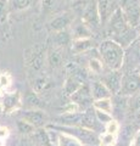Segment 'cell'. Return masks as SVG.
<instances>
[{
	"mask_svg": "<svg viewBox=\"0 0 140 146\" xmlns=\"http://www.w3.org/2000/svg\"><path fill=\"white\" fill-rule=\"evenodd\" d=\"M99 55L108 70H121L124 61V48L113 39H106L99 46Z\"/></svg>",
	"mask_w": 140,
	"mask_h": 146,
	"instance_id": "cell-1",
	"label": "cell"
},
{
	"mask_svg": "<svg viewBox=\"0 0 140 146\" xmlns=\"http://www.w3.org/2000/svg\"><path fill=\"white\" fill-rule=\"evenodd\" d=\"M107 22H108V27H110V33L115 34L113 40L119 43L122 46L127 45L130 42V31H132V28L127 25L119 7L115 9V11L111 13Z\"/></svg>",
	"mask_w": 140,
	"mask_h": 146,
	"instance_id": "cell-2",
	"label": "cell"
},
{
	"mask_svg": "<svg viewBox=\"0 0 140 146\" xmlns=\"http://www.w3.org/2000/svg\"><path fill=\"white\" fill-rule=\"evenodd\" d=\"M121 11L127 25L130 28H135L140 25V3L139 0H122Z\"/></svg>",
	"mask_w": 140,
	"mask_h": 146,
	"instance_id": "cell-3",
	"label": "cell"
},
{
	"mask_svg": "<svg viewBox=\"0 0 140 146\" xmlns=\"http://www.w3.org/2000/svg\"><path fill=\"white\" fill-rule=\"evenodd\" d=\"M45 58V49L42 45H35L25 51V61L34 71L42 70Z\"/></svg>",
	"mask_w": 140,
	"mask_h": 146,
	"instance_id": "cell-4",
	"label": "cell"
},
{
	"mask_svg": "<svg viewBox=\"0 0 140 146\" xmlns=\"http://www.w3.org/2000/svg\"><path fill=\"white\" fill-rule=\"evenodd\" d=\"M82 15L83 16H82L80 20H82L90 29L99 28V26L101 25L100 15H99V10H98L95 0H90V1L87 3V5H85Z\"/></svg>",
	"mask_w": 140,
	"mask_h": 146,
	"instance_id": "cell-5",
	"label": "cell"
},
{
	"mask_svg": "<svg viewBox=\"0 0 140 146\" xmlns=\"http://www.w3.org/2000/svg\"><path fill=\"white\" fill-rule=\"evenodd\" d=\"M0 104L3 107V113L10 115V113L17 111L22 105V96L20 91H10L1 95Z\"/></svg>",
	"mask_w": 140,
	"mask_h": 146,
	"instance_id": "cell-6",
	"label": "cell"
},
{
	"mask_svg": "<svg viewBox=\"0 0 140 146\" xmlns=\"http://www.w3.org/2000/svg\"><path fill=\"white\" fill-rule=\"evenodd\" d=\"M20 117L22 119L27 121L31 123L34 128H42L43 125L46 124L48 122V115L42 110H37V108H31V110H26V111L21 112Z\"/></svg>",
	"mask_w": 140,
	"mask_h": 146,
	"instance_id": "cell-7",
	"label": "cell"
},
{
	"mask_svg": "<svg viewBox=\"0 0 140 146\" xmlns=\"http://www.w3.org/2000/svg\"><path fill=\"white\" fill-rule=\"evenodd\" d=\"M139 90H140V76L138 73H133V74L125 76L124 78H122L121 90L118 94L133 95Z\"/></svg>",
	"mask_w": 140,
	"mask_h": 146,
	"instance_id": "cell-8",
	"label": "cell"
},
{
	"mask_svg": "<svg viewBox=\"0 0 140 146\" xmlns=\"http://www.w3.org/2000/svg\"><path fill=\"white\" fill-rule=\"evenodd\" d=\"M122 78H123V76H122L119 70H110V72L104 76L101 82L107 86L112 94H118L121 90Z\"/></svg>",
	"mask_w": 140,
	"mask_h": 146,
	"instance_id": "cell-9",
	"label": "cell"
},
{
	"mask_svg": "<svg viewBox=\"0 0 140 146\" xmlns=\"http://www.w3.org/2000/svg\"><path fill=\"white\" fill-rule=\"evenodd\" d=\"M70 98L72 100V102L76 104L79 108H82L83 106H87L88 104L93 102V98H92V94H90V88L84 83Z\"/></svg>",
	"mask_w": 140,
	"mask_h": 146,
	"instance_id": "cell-10",
	"label": "cell"
},
{
	"mask_svg": "<svg viewBox=\"0 0 140 146\" xmlns=\"http://www.w3.org/2000/svg\"><path fill=\"white\" fill-rule=\"evenodd\" d=\"M74 21V16L71 12H64L61 15L54 17L49 23V27L52 32H61L67 29Z\"/></svg>",
	"mask_w": 140,
	"mask_h": 146,
	"instance_id": "cell-11",
	"label": "cell"
},
{
	"mask_svg": "<svg viewBox=\"0 0 140 146\" xmlns=\"http://www.w3.org/2000/svg\"><path fill=\"white\" fill-rule=\"evenodd\" d=\"M94 40L92 38H78V39H72L71 46L72 52L73 54H84L90 51L92 49L95 48Z\"/></svg>",
	"mask_w": 140,
	"mask_h": 146,
	"instance_id": "cell-12",
	"label": "cell"
},
{
	"mask_svg": "<svg viewBox=\"0 0 140 146\" xmlns=\"http://www.w3.org/2000/svg\"><path fill=\"white\" fill-rule=\"evenodd\" d=\"M98 124H99V121L96 119L94 108L92 107V108L85 110L82 113V118H80V127H84V128H87V129L96 131Z\"/></svg>",
	"mask_w": 140,
	"mask_h": 146,
	"instance_id": "cell-13",
	"label": "cell"
},
{
	"mask_svg": "<svg viewBox=\"0 0 140 146\" xmlns=\"http://www.w3.org/2000/svg\"><path fill=\"white\" fill-rule=\"evenodd\" d=\"M99 15H100L101 23H105L108 21L111 13L113 12V0H95Z\"/></svg>",
	"mask_w": 140,
	"mask_h": 146,
	"instance_id": "cell-14",
	"label": "cell"
},
{
	"mask_svg": "<svg viewBox=\"0 0 140 146\" xmlns=\"http://www.w3.org/2000/svg\"><path fill=\"white\" fill-rule=\"evenodd\" d=\"M83 83H84V82L82 79V77H80L78 73H73V72H72V74L68 76V78L66 79V83L64 85V90H65L66 96H71V95L73 94L74 91L78 89Z\"/></svg>",
	"mask_w": 140,
	"mask_h": 146,
	"instance_id": "cell-15",
	"label": "cell"
},
{
	"mask_svg": "<svg viewBox=\"0 0 140 146\" xmlns=\"http://www.w3.org/2000/svg\"><path fill=\"white\" fill-rule=\"evenodd\" d=\"M72 39H78V38H90L92 36V29L84 23L82 20L72 22Z\"/></svg>",
	"mask_w": 140,
	"mask_h": 146,
	"instance_id": "cell-16",
	"label": "cell"
},
{
	"mask_svg": "<svg viewBox=\"0 0 140 146\" xmlns=\"http://www.w3.org/2000/svg\"><path fill=\"white\" fill-rule=\"evenodd\" d=\"M90 94H92L93 100L112 96V93L108 90V88L102 82H94V83H92V85H90Z\"/></svg>",
	"mask_w": 140,
	"mask_h": 146,
	"instance_id": "cell-17",
	"label": "cell"
},
{
	"mask_svg": "<svg viewBox=\"0 0 140 146\" xmlns=\"http://www.w3.org/2000/svg\"><path fill=\"white\" fill-rule=\"evenodd\" d=\"M56 146H84V145L80 143L76 136L71 135L68 133H65V131H58V138H57V145Z\"/></svg>",
	"mask_w": 140,
	"mask_h": 146,
	"instance_id": "cell-18",
	"label": "cell"
},
{
	"mask_svg": "<svg viewBox=\"0 0 140 146\" xmlns=\"http://www.w3.org/2000/svg\"><path fill=\"white\" fill-rule=\"evenodd\" d=\"M92 106L94 110H100V111L111 113L113 111V104H112V98H104L99 100H93Z\"/></svg>",
	"mask_w": 140,
	"mask_h": 146,
	"instance_id": "cell-19",
	"label": "cell"
},
{
	"mask_svg": "<svg viewBox=\"0 0 140 146\" xmlns=\"http://www.w3.org/2000/svg\"><path fill=\"white\" fill-rule=\"evenodd\" d=\"M54 42H55L56 46L62 48L72 42V36L68 34L67 29L61 31V32H54Z\"/></svg>",
	"mask_w": 140,
	"mask_h": 146,
	"instance_id": "cell-20",
	"label": "cell"
},
{
	"mask_svg": "<svg viewBox=\"0 0 140 146\" xmlns=\"http://www.w3.org/2000/svg\"><path fill=\"white\" fill-rule=\"evenodd\" d=\"M37 1L38 0H10V9L12 11H25Z\"/></svg>",
	"mask_w": 140,
	"mask_h": 146,
	"instance_id": "cell-21",
	"label": "cell"
},
{
	"mask_svg": "<svg viewBox=\"0 0 140 146\" xmlns=\"http://www.w3.org/2000/svg\"><path fill=\"white\" fill-rule=\"evenodd\" d=\"M48 62L52 68H57L62 65V55L58 49H54L48 54Z\"/></svg>",
	"mask_w": 140,
	"mask_h": 146,
	"instance_id": "cell-22",
	"label": "cell"
},
{
	"mask_svg": "<svg viewBox=\"0 0 140 146\" xmlns=\"http://www.w3.org/2000/svg\"><path fill=\"white\" fill-rule=\"evenodd\" d=\"M117 141V134H111V133H104L99 136V145L100 146H115Z\"/></svg>",
	"mask_w": 140,
	"mask_h": 146,
	"instance_id": "cell-23",
	"label": "cell"
},
{
	"mask_svg": "<svg viewBox=\"0 0 140 146\" xmlns=\"http://www.w3.org/2000/svg\"><path fill=\"white\" fill-rule=\"evenodd\" d=\"M89 68L93 73H96V74H101L104 71V62L101 61L100 56L99 57H92L89 60Z\"/></svg>",
	"mask_w": 140,
	"mask_h": 146,
	"instance_id": "cell-24",
	"label": "cell"
},
{
	"mask_svg": "<svg viewBox=\"0 0 140 146\" xmlns=\"http://www.w3.org/2000/svg\"><path fill=\"white\" fill-rule=\"evenodd\" d=\"M35 129H37V128H34L31 123L22 119V118H20V119L17 121V130H19L21 134H32L35 131Z\"/></svg>",
	"mask_w": 140,
	"mask_h": 146,
	"instance_id": "cell-25",
	"label": "cell"
},
{
	"mask_svg": "<svg viewBox=\"0 0 140 146\" xmlns=\"http://www.w3.org/2000/svg\"><path fill=\"white\" fill-rule=\"evenodd\" d=\"M11 83H12V77L10 73H7V72L0 73V90L6 91L11 86Z\"/></svg>",
	"mask_w": 140,
	"mask_h": 146,
	"instance_id": "cell-26",
	"label": "cell"
},
{
	"mask_svg": "<svg viewBox=\"0 0 140 146\" xmlns=\"http://www.w3.org/2000/svg\"><path fill=\"white\" fill-rule=\"evenodd\" d=\"M94 111H95L96 119L99 121V123H101L102 125H105L107 122H110V121L112 119V115H111V113L100 111V110H94Z\"/></svg>",
	"mask_w": 140,
	"mask_h": 146,
	"instance_id": "cell-27",
	"label": "cell"
},
{
	"mask_svg": "<svg viewBox=\"0 0 140 146\" xmlns=\"http://www.w3.org/2000/svg\"><path fill=\"white\" fill-rule=\"evenodd\" d=\"M39 99L37 96V94H34V93H28L27 94V96H26V105L28 107L31 108H35V107H38L40 106V104H39Z\"/></svg>",
	"mask_w": 140,
	"mask_h": 146,
	"instance_id": "cell-28",
	"label": "cell"
},
{
	"mask_svg": "<svg viewBox=\"0 0 140 146\" xmlns=\"http://www.w3.org/2000/svg\"><path fill=\"white\" fill-rule=\"evenodd\" d=\"M104 128H105L106 133H111V134H118V131H119V124H118V122L115 121L113 118H112L110 122H107L106 124L104 125Z\"/></svg>",
	"mask_w": 140,
	"mask_h": 146,
	"instance_id": "cell-29",
	"label": "cell"
},
{
	"mask_svg": "<svg viewBox=\"0 0 140 146\" xmlns=\"http://www.w3.org/2000/svg\"><path fill=\"white\" fill-rule=\"evenodd\" d=\"M48 85H49V83L45 78H38L35 80V91H38V93L39 91H43L48 88Z\"/></svg>",
	"mask_w": 140,
	"mask_h": 146,
	"instance_id": "cell-30",
	"label": "cell"
},
{
	"mask_svg": "<svg viewBox=\"0 0 140 146\" xmlns=\"http://www.w3.org/2000/svg\"><path fill=\"white\" fill-rule=\"evenodd\" d=\"M7 18V6L6 4L0 1V23H4Z\"/></svg>",
	"mask_w": 140,
	"mask_h": 146,
	"instance_id": "cell-31",
	"label": "cell"
},
{
	"mask_svg": "<svg viewBox=\"0 0 140 146\" xmlns=\"http://www.w3.org/2000/svg\"><path fill=\"white\" fill-rule=\"evenodd\" d=\"M55 7V0H43V12H50Z\"/></svg>",
	"mask_w": 140,
	"mask_h": 146,
	"instance_id": "cell-32",
	"label": "cell"
},
{
	"mask_svg": "<svg viewBox=\"0 0 140 146\" xmlns=\"http://www.w3.org/2000/svg\"><path fill=\"white\" fill-rule=\"evenodd\" d=\"M130 110L134 112H137L140 110V93L132 100V102H130Z\"/></svg>",
	"mask_w": 140,
	"mask_h": 146,
	"instance_id": "cell-33",
	"label": "cell"
},
{
	"mask_svg": "<svg viewBox=\"0 0 140 146\" xmlns=\"http://www.w3.org/2000/svg\"><path fill=\"white\" fill-rule=\"evenodd\" d=\"M10 136V129L5 125H0V139L7 140Z\"/></svg>",
	"mask_w": 140,
	"mask_h": 146,
	"instance_id": "cell-34",
	"label": "cell"
},
{
	"mask_svg": "<svg viewBox=\"0 0 140 146\" xmlns=\"http://www.w3.org/2000/svg\"><path fill=\"white\" fill-rule=\"evenodd\" d=\"M129 146H140V129L135 131V134L133 135L132 140H130Z\"/></svg>",
	"mask_w": 140,
	"mask_h": 146,
	"instance_id": "cell-35",
	"label": "cell"
},
{
	"mask_svg": "<svg viewBox=\"0 0 140 146\" xmlns=\"http://www.w3.org/2000/svg\"><path fill=\"white\" fill-rule=\"evenodd\" d=\"M0 146H6V140L0 139Z\"/></svg>",
	"mask_w": 140,
	"mask_h": 146,
	"instance_id": "cell-36",
	"label": "cell"
},
{
	"mask_svg": "<svg viewBox=\"0 0 140 146\" xmlns=\"http://www.w3.org/2000/svg\"><path fill=\"white\" fill-rule=\"evenodd\" d=\"M137 73L140 76V65H139V66H138V68H137Z\"/></svg>",
	"mask_w": 140,
	"mask_h": 146,
	"instance_id": "cell-37",
	"label": "cell"
},
{
	"mask_svg": "<svg viewBox=\"0 0 140 146\" xmlns=\"http://www.w3.org/2000/svg\"><path fill=\"white\" fill-rule=\"evenodd\" d=\"M137 117L140 119V110H139V111H137Z\"/></svg>",
	"mask_w": 140,
	"mask_h": 146,
	"instance_id": "cell-38",
	"label": "cell"
},
{
	"mask_svg": "<svg viewBox=\"0 0 140 146\" xmlns=\"http://www.w3.org/2000/svg\"><path fill=\"white\" fill-rule=\"evenodd\" d=\"M1 113H3V107H1V104H0V116H1Z\"/></svg>",
	"mask_w": 140,
	"mask_h": 146,
	"instance_id": "cell-39",
	"label": "cell"
},
{
	"mask_svg": "<svg viewBox=\"0 0 140 146\" xmlns=\"http://www.w3.org/2000/svg\"><path fill=\"white\" fill-rule=\"evenodd\" d=\"M66 1H74V0H66Z\"/></svg>",
	"mask_w": 140,
	"mask_h": 146,
	"instance_id": "cell-40",
	"label": "cell"
}]
</instances>
